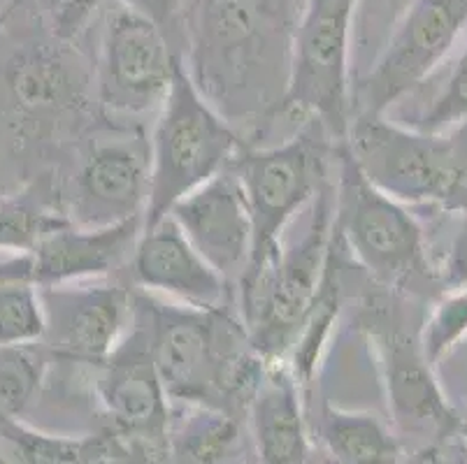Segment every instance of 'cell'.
Instances as JSON below:
<instances>
[{"label": "cell", "mask_w": 467, "mask_h": 464, "mask_svg": "<svg viewBox=\"0 0 467 464\" xmlns=\"http://www.w3.org/2000/svg\"><path fill=\"white\" fill-rule=\"evenodd\" d=\"M293 42L296 33L273 0H198L189 77L231 126L237 119L254 123L282 112Z\"/></svg>", "instance_id": "1"}, {"label": "cell", "mask_w": 467, "mask_h": 464, "mask_svg": "<svg viewBox=\"0 0 467 464\" xmlns=\"http://www.w3.org/2000/svg\"><path fill=\"white\" fill-rule=\"evenodd\" d=\"M138 306L150 321L142 330L165 395L226 414L233 404L252 399L265 363L228 309L205 312L150 300H138Z\"/></svg>", "instance_id": "2"}, {"label": "cell", "mask_w": 467, "mask_h": 464, "mask_svg": "<svg viewBox=\"0 0 467 464\" xmlns=\"http://www.w3.org/2000/svg\"><path fill=\"white\" fill-rule=\"evenodd\" d=\"M333 214L335 186L328 181L314 195L303 237L279 249L261 274L237 286L242 325L263 363H282L307 323L328 267Z\"/></svg>", "instance_id": "3"}, {"label": "cell", "mask_w": 467, "mask_h": 464, "mask_svg": "<svg viewBox=\"0 0 467 464\" xmlns=\"http://www.w3.org/2000/svg\"><path fill=\"white\" fill-rule=\"evenodd\" d=\"M240 149L235 128L202 98L180 63L151 139L142 230L159 223L184 195L223 172Z\"/></svg>", "instance_id": "4"}, {"label": "cell", "mask_w": 467, "mask_h": 464, "mask_svg": "<svg viewBox=\"0 0 467 464\" xmlns=\"http://www.w3.org/2000/svg\"><path fill=\"white\" fill-rule=\"evenodd\" d=\"M330 135L318 121L279 147L240 149L228 168L240 179L249 219L252 255L240 284L261 274L282 249L288 221L328 184Z\"/></svg>", "instance_id": "5"}, {"label": "cell", "mask_w": 467, "mask_h": 464, "mask_svg": "<svg viewBox=\"0 0 467 464\" xmlns=\"http://www.w3.org/2000/svg\"><path fill=\"white\" fill-rule=\"evenodd\" d=\"M342 144L360 174L398 202L447 210L467 172L451 135L405 130L384 114H354Z\"/></svg>", "instance_id": "6"}, {"label": "cell", "mask_w": 467, "mask_h": 464, "mask_svg": "<svg viewBox=\"0 0 467 464\" xmlns=\"http://www.w3.org/2000/svg\"><path fill=\"white\" fill-rule=\"evenodd\" d=\"M337 153L342 172L335 189L333 225L342 244L386 288L435 279L419 221L360 174L344 144H337Z\"/></svg>", "instance_id": "7"}, {"label": "cell", "mask_w": 467, "mask_h": 464, "mask_svg": "<svg viewBox=\"0 0 467 464\" xmlns=\"http://www.w3.org/2000/svg\"><path fill=\"white\" fill-rule=\"evenodd\" d=\"M356 0H309L293 42L282 112L318 121L342 144L351 121L349 31Z\"/></svg>", "instance_id": "8"}, {"label": "cell", "mask_w": 467, "mask_h": 464, "mask_svg": "<svg viewBox=\"0 0 467 464\" xmlns=\"http://www.w3.org/2000/svg\"><path fill=\"white\" fill-rule=\"evenodd\" d=\"M180 63L161 26L121 0H109L96 75L103 109L140 117L163 108Z\"/></svg>", "instance_id": "9"}, {"label": "cell", "mask_w": 467, "mask_h": 464, "mask_svg": "<svg viewBox=\"0 0 467 464\" xmlns=\"http://www.w3.org/2000/svg\"><path fill=\"white\" fill-rule=\"evenodd\" d=\"M465 26L467 0H414L377 66L358 84L356 114H384L419 87L453 49Z\"/></svg>", "instance_id": "10"}, {"label": "cell", "mask_w": 467, "mask_h": 464, "mask_svg": "<svg viewBox=\"0 0 467 464\" xmlns=\"http://www.w3.org/2000/svg\"><path fill=\"white\" fill-rule=\"evenodd\" d=\"M47 348L78 363L103 365L135 323L133 291L119 284L40 288Z\"/></svg>", "instance_id": "11"}, {"label": "cell", "mask_w": 467, "mask_h": 464, "mask_svg": "<svg viewBox=\"0 0 467 464\" xmlns=\"http://www.w3.org/2000/svg\"><path fill=\"white\" fill-rule=\"evenodd\" d=\"M170 216L228 284H240L252 255V219L240 179L231 168L184 195Z\"/></svg>", "instance_id": "12"}, {"label": "cell", "mask_w": 467, "mask_h": 464, "mask_svg": "<svg viewBox=\"0 0 467 464\" xmlns=\"http://www.w3.org/2000/svg\"><path fill=\"white\" fill-rule=\"evenodd\" d=\"M130 274L147 291L205 312L226 309L231 297V284L191 246L170 214L142 230L130 255Z\"/></svg>", "instance_id": "13"}, {"label": "cell", "mask_w": 467, "mask_h": 464, "mask_svg": "<svg viewBox=\"0 0 467 464\" xmlns=\"http://www.w3.org/2000/svg\"><path fill=\"white\" fill-rule=\"evenodd\" d=\"M150 193V151L140 139L96 144L75 181L79 228H103L144 214Z\"/></svg>", "instance_id": "14"}, {"label": "cell", "mask_w": 467, "mask_h": 464, "mask_svg": "<svg viewBox=\"0 0 467 464\" xmlns=\"http://www.w3.org/2000/svg\"><path fill=\"white\" fill-rule=\"evenodd\" d=\"M140 235L142 216L103 228H79L70 223L45 235L28 251V276L37 288L98 279L130 261Z\"/></svg>", "instance_id": "15"}, {"label": "cell", "mask_w": 467, "mask_h": 464, "mask_svg": "<svg viewBox=\"0 0 467 464\" xmlns=\"http://www.w3.org/2000/svg\"><path fill=\"white\" fill-rule=\"evenodd\" d=\"M375 348L384 374L390 411L407 428H449L453 416L437 388L432 365L421 351L416 335L400 321L379 312L375 318Z\"/></svg>", "instance_id": "16"}, {"label": "cell", "mask_w": 467, "mask_h": 464, "mask_svg": "<svg viewBox=\"0 0 467 464\" xmlns=\"http://www.w3.org/2000/svg\"><path fill=\"white\" fill-rule=\"evenodd\" d=\"M98 395L121 432L140 437H159L163 432L168 395L151 363L142 327L100 365Z\"/></svg>", "instance_id": "17"}, {"label": "cell", "mask_w": 467, "mask_h": 464, "mask_svg": "<svg viewBox=\"0 0 467 464\" xmlns=\"http://www.w3.org/2000/svg\"><path fill=\"white\" fill-rule=\"evenodd\" d=\"M298 386L286 363H265L252 395L254 434L263 464H305L307 437Z\"/></svg>", "instance_id": "18"}, {"label": "cell", "mask_w": 467, "mask_h": 464, "mask_svg": "<svg viewBox=\"0 0 467 464\" xmlns=\"http://www.w3.org/2000/svg\"><path fill=\"white\" fill-rule=\"evenodd\" d=\"M324 439L337 464H400V444L372 414L326 407Z\"/></svg>", "instance_id": "19"}, {"label": "cell", "mask_w": 467, "mask_h": 464, "mask_svg": "<svg viewBox=\"0 0 467 464\" xmlns=\"http://www.w3.org/2000/svg\"><path fill=\"white\" fill-rule=\"evenodd\" d=\"M45 332L42 293L28 276L26 253L0 263V346L37 344Z\"/></svg>", "instance_id": "20"}, {"label": "cell", "mask_w": 467, "mask_h": 464, "mask_svg": "<svg viewBox=\"0 0 467 464\" xmlns=\"http://www.w3.org/2000/svg\"><path fill=\"white\" fill-rule=\"evenodd\" d=\"M96 450L98 437H49L21 425L16 418L0 416V453H7L16 464H93Z\"/></svg>", "instance_id": "21"}, {"label": "cell", "mask_w": 467, "mask_h": 464, "mask_svg": "<svg viewBox=\"0 0 467 464\" xmlns=\"http://www.w3.org/2000/svg\"><path fill=\"white\" fill-rule=\"evenodd\" d=\"M47 346H0V416L19 418L31 404L47 372Z\"/></svg>", "instance_id": "22"}, {"label": "cell", "mask_w": 467, "mask_h": 464, "mask_svg": "<svg viewBox=\"0 0 467 464\" xmlns=\"http://www.w3.org/2000/svg\"><path fill=\"white\" fill-rule=\"evenodd\" d=\"M235 441V418L205 407L177 437L170 464H226Z\"/></svg>", "instance_id": "23"}, {"label": "cell", "mask_w": 467, "mask_h": 464, "mask_svg": "<svg viewBox=\"0 0 467 464\" xmlns=\"http://www.w3.org/2000/svg\"><path fill=\"white\" fill-rule=\"evenodd\" d=\"M72 221L58 214H47L40 207L28 202H3L0 204V249L28 251L45 235L58 228H66Z\"/></svg>", "instance_id": "24"}, {"label": "cell", "mask_w": 467, "mask_h": 464, "mask_svg": "<svg viewBox=\"0 0 467 464\" xmlns=\"http://www.w3.org/2000/svg\"><path fill=\"white\" fill-rule=\"evenodd\" d=\"M462 335H467V291H453L435 306L419 332L428 363H440V357L451 351Z\"/></svg>", "instance_id": "25"}, {"label": "cell", "mask_w": 467, "mask_h": 464, "mask_svg": "<svg viewBox=\"0 0 467 464\" xmlns=\"http://www.w3.org/2000/svg\"><path fill=\"white\" fill-rule=\"evenodd\" d=\"M66 66L67 63L63 58L47 57V54L28 58L16 67V91L28 102H66L75 93Z\"/></svg>", "instance_id": "26"}, {"label": "cell", "mask_w": 467, "mask_h": 464, "mask_svg": "<svg viewBox=\"0 0 467 464\" xmlns=\"http://www.w3.org/2000/svg\"><path fill=\"white\" fill-rule=\"evenodd\" d=\"M467 119V49L453 66L447 87L435 98L432 108L421 117L416 130L421 133H447L449 128L461 126Z\"/></svg>", "instance_id": "27"}, {"label": "cell", "mask_w": 467, "mask_h": 464, "mask_svg": "<svg viewBox=\"0 0 467 464\" xmlns=\"http://www.w3.org/2000/svg\"><path fill=\"white\" fill-rule=\"evenodd\" d=\"M458 219L449 235L447 249L432 263L431 270L441 291H467V214L456 211Z\"/></svg>", "instance_id": "28"}, {"label": "cell", "mask_w": 467, "mask_h": 464, "mask_svg": "<svg viewBox=\"0 0 467 464\" xmlns=\"http://www.w3.org/2000/svg\"><path fill=\"white\" fill-rule=\"evenodd\" d=\"M100 0H63V5L58 7V33L63 37H72L75 33L87 24L91 12L96 10Z\"/></svg>", "instance_id": "29"}, {"label": "cell", "mask_w": 467, "mask_h": 464, "mask_svg": "<svg viewBox=\"0 0 467 464\" xmlns=\"http://www.w3.org/2000/svg\"><path fill=\"white\" fill-rule=\"evenodd\" d=\"M121 3L130 5L140 15H144L147 19H151L156 26L163 28L165 24H172V19L180 15L186 0H121Z\"/></svg>", "instance_id": "30"}, {"label": "cell", "mask_w": 467, "mask_h": 464, "mask_svg": "<svg viewBox=\"0 0 467 464\" xmlns=\"http://www.w3.org/2000/svg\"><path fill=\"white\" fill-rule=\"evenodd\" d=\"M447 210L449 211H465L467 214V172H465V177H462L461 186H458L456 195H453V200L449 202Z\"/></svg>", "instance_id": "31"}, {"label": "cell", "mask_w": 467, "mask_h": 464, "mask_svg": "<svg viewBox=\"0 0 467 464\" xmlns=\"http://www.w3.org/2000/svg\"><path fill=\"white\" fill-rule=\"evenodd\" d=\"M451 138H453V142H456L458 151H461L462 160L467 163V119L461 123V126H458L456 133H451Z\"/></svg>", "instance_id": "32"}, {"label": "cell", "mask_w": 467, "mask_h": 464, "mask_svg": "<svg viewBox=\"0 0 467 464\" xmlns=\"http://www.w3.org/2000/svg\"><path fill=\"white\" fill-rule=\"evenodd\" d=\"M49 3H54V5H58V7L63 5V0H49Z\"/></svg>", "instance_id": "33"}, {"label": "cell", "mask_w": 467, "mask_h": 464, "mask_svg": "<svg viewBox=\"0 0 467 464\" xmlns=\"http://www.w3.org/2000/svg\"><path fill=\"white\" fill-rule=\"evenodd\" d=\"M0 464H7V459L3 458V453H0Z\"/></svg>", "instance_id": "34"}, {"label": "cell", "mask_w": 467, "mask_h": 464, "mask_svg": "<svg viewBox=\"0 0 467 464\" xmlns=\"http://www.w3.org/2000/svg\"><path fill=\"white\" fill-rule=\"evenodd\" d=\"M231 464H240V462H231Z\"/></svg>", "instance_id": "35"}]
</instances>
